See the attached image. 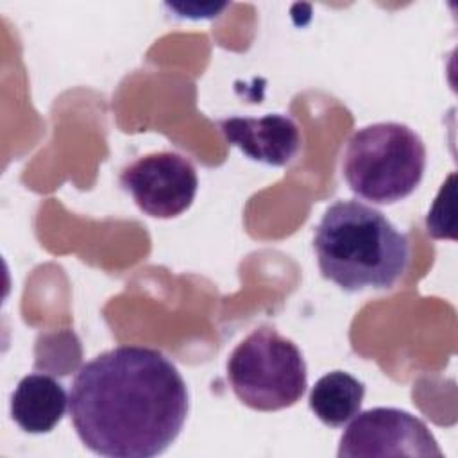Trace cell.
<instances>
[{"mask_svg": "<svg viewBox=\"0 0 458 458\" xmlns=\"http://www.w3.org/2000/svg\"><path fill=\"white\" fill-rule=\"evenodd\" d=\"M188 388L157 349L118 345L84 363L68 395L77 437L95 454L152 458L179 437L188 417Z\"/></svg>", "mask_w": 458, "mask_h": 458, "instance_id": "obj_1", "label": "cell"}, {"mask_svg": "<svg viewBox=\"0 0 458 458\" xmlns=\"http://www.w3.org/2000/svg\"><path fill=\"white\" fill-rule=\"evenodd\" d=\"M313 250L322 277L349 293L388 290L410 263L408 238L379 209L352 199L324 211Z\"/></svg>", "mask_w": 458, "mask_h": 458, "instance_id": "obj_2", "label": "cell"}, {"mask_svg": "<svg viewBox=\"0 0 458 458\" xmlns=\"http://www.w3.org/2000/svg\"><path fill=\"white\" fill-rule=\"evenodd\" d=\"M424 168V141L399 122H377L354 131L342 156V175L349 190L383 206L411 195Z\"/></svg>", "mask_w": 458, "mask_h": 458, "instance_id": "obj_3", "label": "cell"}, {"mask_svg": "<svg viewBox=\"0 0 458 458\" xmlns=\"http://www.w3.org/2000/svg\"><path fill=\"white\" fill-rule=\"evenodd\" d=\"M227 381L240 403L258 411L293 406L306 392L308 369L301 349L274 327L250 331L229 354Z\"/></svg>", "mask_w": 458, "mask_h": 458, "instance_id": "obj_4", "label": "cell"}, {"mask_svg": "<svg viewBox=\"0 0 458 458\" xmlns=\"http://www.w3.org/2000/svg\"><path fill=\"white\" fill-rule=\"evenodd\" d=\"M338 458L435 456L444 453L424 420L399 408L358 411L338 444Z\"/></svg>", "mask_w": 458, "mask_h": 458, "instance_id": "obj_5", "label": "cell"}, {"mask_svg": "<svg viewBox=\"0 0 458 458\" xmlns=\"http://www.w3.org/2000/svg\"><path fill=\"white\" fill-rule=\"evenodd\" d=\"M120 186L148 216L174 218L191 206L199 177L188 157L161 150L125 165L120 172Z\"/></svg>", "mask_w": 458, "mask_h": 458, "instance_id": "obj_6", "label": "cell"}, {"mask_svg": "<svg viewBox=\"0 0 458 458\" xmlns=\"http://www.w3.org/2000/svg\"><path fill=\"white\" fill-rule=\"evenodd\" d=\"M220 131L249 159L268 166H286L301 148L297 123L281 113L225 118Z\"/></svg>", "mask_w": 458, "mask_h": 458, "instance_id": "obj_7", "label": "cell"}, {"mask_svg": "<svg viewBox=\"0 0 458 458\" xmlns=\"http://www.w3.org/2000/svg\"><path fill=\"white\" fill-rule=\"evenodd\" d=\"M68 406L64 386L48 374H29L11 395V417L25 433H50Z\"/></svg>", "mask_w": 458, "mask_h": 458, "instance_id": "obj_8", "label": "cell"}, {"mask_svg": "<svg viewBox=\"0 0 458 458\" xmlns=\"http://www.w3.org/2000/svg\"><path fill=\"white\" fill-rule=\"evenodd\" d=\"M363 397V381L349 372L333 370L311 386L308 404L320 422L329 428H342L360 411Z\"/></svg>", "mask_w": 458, "mask_h": 458, "instance_id": "obj_9", "label": "cell"}, {"mask_svg": "<svg viewBox=\"0 0 458 458\" xmlns=\"http://www.w3.org/2000/svg\"><path fill=\"white\" fill-rule=\"evenodd\" d=\"M454 174L442 184L431 209L426 215V229L433 238L454 240Z\"/></svg>", "mask_w": 458, "mask_h": 458, "instance_id": "obj_10", "label": "cell"}]
</instances>
